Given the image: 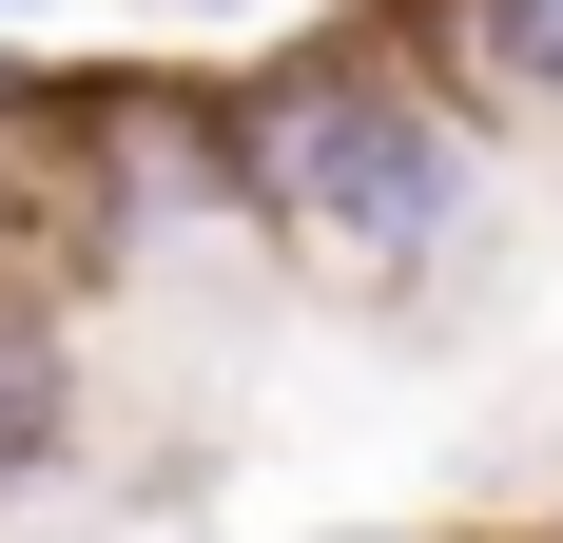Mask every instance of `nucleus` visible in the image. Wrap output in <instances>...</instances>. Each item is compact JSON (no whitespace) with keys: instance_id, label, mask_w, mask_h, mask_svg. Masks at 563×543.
I'll list each match as a JSON object with an SVG mask.
<instances>
[{"instance_id":"obj_1","label":"nucleus","mask_w":563,"mask_h":543,"mask_svg":"<svg viewBox=\"0 0 563 543\" xmlns=\"http://www.w3.org/2000/svg\"><path fill=\"white\" fill-rule=\"evenodd\" d=\"M253 175H273V214H311L369 272L448 253V214H466V136L408 98L389 58H291L273 98H253Z\"/></svg>"},{"instance_id":"obj_2","label":"nucleus","mask_w":563,"mask_h":543,"mask_svg":"<svg viewBox=\"0 0 563 543\" xmlns=\"http://www.w3.org/2000/svg\"><path fill=\"white\" fill-rule=\"evenodd\" d=\"M466 58L506 98H563V0H466Z\"/></svg>"},{"instance_id":"obj_3","label":"nucleus","mask_w":563,"mask_h":543,"mask_svg":"<svg viewBox=\"0 0 563 543\" xmlns=\"http://www.w3.org/2000/svg\"><path fill=\"white\" fill-rule=\"evenodd\" d=\"M58 446V330H0V486Z\"/></svg>"}]
</instances>
